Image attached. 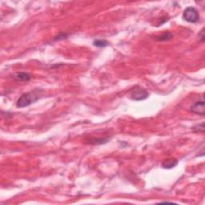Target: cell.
<instances>
[{"label": "cell", "instance_id": "cell-1", "mask_svg": "<svg viewBox=\"0 0 205 205\" xmlns=\"http://www.w3.org/2000/svg\"><path fill=\"white\" fill-rule=\"evenodd\" d=\"M40 92H41V91L35 90L33 92L23 94L22 96L18 98V100H17V103H16L17 108H26V107H28V106H30L31 104L37 101V100L39 99Z\"/></svg>", "mask_w": 205, "mask_h": 205}, {"label": "cell", "instance_id": "cell-2", "mask_svg": "<svg viewBox=\"0 0 205 205\" xmlns=\"http://www.w3.org/2000/svg\"><path fill=\"white\" fill-rule=\"evenodd\" d=\"M183 18L191 23H196L199 20V12L193 6H188L183 11Z\"/></svg>", "mask_w": 205, "mask_h": 205}, {"label": "cell", "instance_id": "cell-3", "mask_svg": "<svg viewBox=\"0 0 205 205\" xmlns=\"http://www.w3.org/2000/svg\"><path fill=\"white\" fill-rule=\"evenodd\" d=\"M148 96L149 93L147 90L139 86H136L131 91V97L132 100L136 101H142L146 100L148 98Z\"/></svg>", "mask_w": 205, "mask_h": 205}, {"label": "cell", "instance_id": "cell-4", "mask_svg": "<svg viewBox=\"0 0 205 205\" xmlns=\"http://www.w3.org/2000/svg\"><path fill=\"white\" fill-rule=\"evenodd\" d=\"M190 111L192 113L199 115V116H204L205 115V102L203 98L201 100L195 102L190 107Z\"/></svg>", "mask_w": 205, "mask_h": 205}, {"label": "cell", "instance_id": "cell-5", "mask_svg": "<svg viewBox=\"0 0 205 205\" xmlns=\"http://www.w3.org/2000/svg\"><path fill=\"white\" fill-rule=\"evenodd\" d=\"M13 80H16L18 82H27L31 80V77L28 73L27 72H17L12 75Z\"/></svg>", "mask_w": 205, "mask_h": 205}, {"label": "cell", "instance_id": "cell-6", "mask_svg": "<svg viewBox=\"0 0 205 205\" xmlns=\"http://www.w3.org/2000/svg\"><path fill=\"white\" fill-rule=\"evenodd\" d=\"M178 164V160L175 158H169V159H164L162 162V167L165 168V169H171L175 167Z\"/></svg>", "mask_w": 205, "mask_h": 205}, {"label": "cell", "instance_id": "cell-7", "mask_svg": "<svg viewBox=\"0 0 205 205\" xmlns=\"http://www.w3.org/2000/svg\"><path fill=\"white\" fill-rule=\"evenodd\" d=\"M172 34H171V32L166 31L164 32L163 34H162L161 35L159 36H156L155 37V39L156 41H160V42H164V41H168V40L171 39L172 38Z\"/></svg>", "mask_w": 205, "mask_h": 205}, {"label": "cell", "instance_id": "cell-8", "mask_svg": "<svg viewBox=\"0 0 205 205\" xmlns=\"http://www.w3.org/2000/svg\"><path fill=\"white\" fill-rule=\"evenodd\" d=\"M108 141V138H100V139H91L88 142L90 144H94V145H98V144H104Z\"/></svg>", "mask_w": 205, "mask_h": 205}, {"label": "cell", "instance_id": "cell-9", "mask_svg": "<svg viewBox=\"0 0 205 205\" xmlns=\"http://www.w3.org/2000/svg\"><path fill=\"white\" fill-rule=\"evenodd\" d=\"M94 46L96 47H106L107 46H108V41H106L104 39H96L94 40L93 42Z\"/></svg>", "mask_w": 205, "mask_h": 205}, {"label": "cell", "instance_id": "cell-10", "mask_svg": "<svg viewBox=\"0 0 205 205\" xmlns=\"http://www.w3.org/2000/svg\"><path fill=\"white\" fill-rule=\"evenodd\" d=\"M191 130L194 133H203L204 132V123L202 122L201 124H196L191 128Z\"/></svg>", "mask_w": 205, "mask_h": 205}, {"label": "cell", "instance_id": "cell-11", "mask_svg": "<svg viewBox=\"0 0 205 205\" xmlns=\"http://www.w3.org/2000/svg\"><path fill=\"white\" fill-rule=\"evenodd\" d=\"M68 36V35L64 34V33H60L57 37H55L54 40H60V39H66Z\"/></svg>", "mask_w": 205, "mask_h": 205}, {"label": "cell", "instance_id": "cell-12", "mask_svg": "<svg viewBox=\"0 0 205 205\" xmlns=\"http://www.w3.org/2000/svg\"><path fill=\"white\" fill-rule=\"evenodd\" d=\"M199 39L200 40V42H203L204 41V35H203V29H202V31H200L199 35Z\"/></svg>", "mask_w": 205, "mask_h": 205}, {"label": "cell", "instance_id": "cell-13", "mask_svg": "<svg viewBox=\"0 0 205 205\" xmlns=\"http://www.w3.org/2000/svg\"><path fill=\"white\" fill-rule=\"evenodd\" d=\"M163 18H160V20H159V23H157V27H159V25H162V24H163V23H164L167 22V20H168V18H167H167H166L164 20H163Z\"/></svg>", "mask_w": 205, "mask_h": 205}]
</instances>
